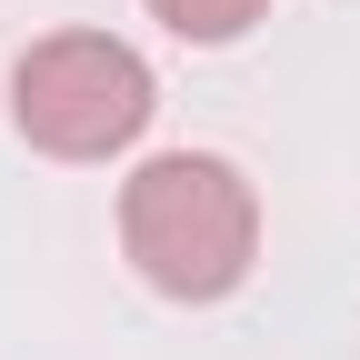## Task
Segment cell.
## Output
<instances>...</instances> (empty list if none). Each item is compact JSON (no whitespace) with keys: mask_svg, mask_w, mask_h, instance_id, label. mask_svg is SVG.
Wrapping results in <instances>:
<instances>
[{"mask_svg":"<svg viewBox=\"0 0 360 360\" xmlns=\"http://www.w3.org/2000/svg\"><path fill=\"white\" fill-rule=\"evenodd\" d=\"M120 260L160 300H231L260 270V191L231 150H150L120 180Z\"/></svg>","mask_w":360,"mask_h":360,"instance_id":"1","label":"cell"},{"mask_svg":"<svg viewBox=\"0 0 360 360\" xmlns=\"http://www.w3.org/2000/svg\"><path fill=\"white\" fill-rule=\"evenodd\" d=\"M160 120V80L120 30H40L11 60V130L40 160H120Z\"/></svg>","mask_w":360,"mask_h":360,"instance_id":"2","label":"cell"},{"mask_svg":"<svg viewBox=\"0 0 360 360\" xmlns=\"http://www.w3.org/2000/svg\"><path fill=\"white\" fill-rule=\"evenodd\" d=\"M150 20L170 40H191V51H231V40H250L270 20V0H150Z\"/></svg>","mask_w":360,"mask_h":360,"instance_id":"3","label":"cell"}]
</instances>
